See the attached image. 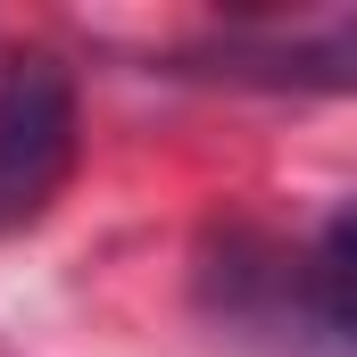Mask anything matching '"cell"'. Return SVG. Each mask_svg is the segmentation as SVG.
Instances as JSON below:
<instances>
[{"instance_id": "obj_1", "label": "cell", "mask_w": 357, "mask_h": 357, "mask_svg": "<svg viewBox=\"0 0 357 357\" xmlns=\"http://www.w3.org/2000/svg\"><path fill=\"white\" fill-rule=\"evenodd\" d=\"M75 84L59 59H17L0 84V233L33 225L75 175Z\"/></svg>"}, {"instance_id": "obj_2", "label": "cell", "mask_w": 357, "mask_h": 357, "mask_svg": "<svg viewBox=\"0 0 357 357\" xmlns=\"http://www.w3.org/2000/svg\"><path fill=\"white\" fill-rule=\"evenodd\" d=\"M199 75L225 84H274V91H357V17L291 25V33H225L191 50Z\"/></svg>"}, {"instance_id": "obj_3", "label": "cell", "mask_w": 357, "mask_h": 357, "mask_svg": "<svg viewBox=\"0 0 357 357\" xmlns=\"http://www.w3.org/2000/svg\"><path fill=\"white\" fill-rule=\"evenodd\" d=\"M307 291H316V316L357 341V199L324 216V233L307 250Z\"/></svg>"}]
</instances>
